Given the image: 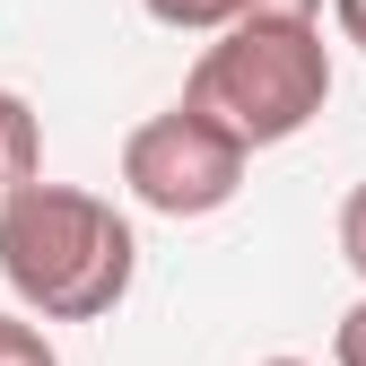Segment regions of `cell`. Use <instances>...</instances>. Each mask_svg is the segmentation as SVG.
Instances as JSON below:
<instances>
[{
	"label": "cell",
	"mask_w": 366,
	"mask_h": 366,
	"mask_svg": "<svg viewBox=\"0 0 366 366\" xmlns=\"http://www.w3.org/2000/svg\"><path fill=\"white\" fill-rule=\"evenodd\" d=\"M131 270H140V236H131V218L105 192L35 174L0 201V280L44 323H97V314H114L131 297Z\"/></svg>",
	"instance_id": "obj_1"
},
{
	"label": "cell",
	"mask_w": 366,
	"mask_h": 366,
	"mask_svg": "<svg viewBox=\"0 0 366 366\" xmlns=\"http://www.w3.org/2000/svg\"><path fill=\"white\" fill-rule=\"evenodd\" d=\"M332 105V44L323 26H227L183 79V114L209 122L218 140L280 149Z\"/></svg>",
	"instance_id": "obj_2"
},
{
	"label": "cell",
	"mask_w": 366,
	"mask_h": 366,
	"mask_svg": "<svg viewBox=\"0 0 366 366\" xmlns=\"http://www.w3.org/2000/svg\"><path fill=\"white\" fill-rule=\"evenodd\" d=\"M122 183L157 218H218L244 192V149L218 140L209 122H192L183 105H166V114H149L122 140Z\"/></svg>",
	"instance_id": "obj_3"
},
{
	"label": "cell",
	"mask_w": 366,
	"mask_h": 366,
	"mask_svg": "<svg viewBox=\"0 0 366 366\" xmlns=\"http://www.w3.org/2000/svg\"><path fill=\"white\" fill-rule=\"evenodd\" d=\"M35 174H44L35 114H26V97H18V87H0V201H9L18 183H35Z\"/></svg>",
	"instance_id": "obj_4"
},
{
	"label": "cell",
	"mask_w": 366,
	"mask_h": 366,
	"mask_svg": "<svg viewBox=\"0 0 366 366\" xmlns=\"http://www.w3.org/2000/svg\"><path fill=\"white\" fill-rule=\"evenodd\" d=\"M140 9L174 35H227L236 26V0H140Z\"/></svg>",
	"instance_id": "obj_5"
},
{
	"label": "cell",
	"mask_w": 366,
	"mask_h": 366,
	"mask_svg": "<svg viewBox=\"0 0 366 366\" xmlns=\"http://www.w3.org/2000/svg\"><path fill=\"white\" fill-rule=\"evenodd\" d=\"M0 366H61L53 340H44L35 323H18V314H0Z\"/></svg>",
	"instance_id": "obj_6"
},
{
	"label": "cell",
	"mask_w": 366,
	"mask_h": 366,
	"mask_svg": "<svg viewBox=\"0 0 366 366\" xmlns=\"http://www.w3.org/2000/svg\"><path fill=\"white\" fill-rule=\"evenodd\" d=\"M323 0H236V26H314Z\"/></svg>",
	"instance_id": "obj_7"
},
{
	"label": "cell",
	"mask_w": 366,
	"mask_h": 366,
	"mask_svg": "<svg viewBox=\"0 0 366 366\" xmlns=\"http://www.w3.org/2000/svg\"><path fill=\"white\" fill-rule=\"evenodd\" d=\"M340 262L366 280V183H349V201H340Z\"/></svg>",
	"instance_id": "obj_8"
},
{
	"label": "cell",
	"mask_w": 366,
	"mask_h": 366,
	"mask_svg": "<svg viewBox=\"0 0 366 366\" xmlns=\"http://www.w3.org/2000/svg\"><path fill=\"white\" fill-rule=\"evenodd\" d=\"M332 366H366V297L340 314V332H332Z\"/></svg>",
	"instance_id": "obj_9"
},
{
	"label": "cell",
	"mask_w": 366,
	"mask_h": 366,
	"mask_svg": "<svg viewBox=\"0 0 366 366\" xmlns=\"http://www.w3.org/2000/svg\"><path fill=\"white\" fill-rule=\"evenodd\" d=\"M332 18H340V35L357 44V53H366V0H332Z\"/></svg>",
	"instance_id": "obj_10"
},
{
	"label": "cell",
	"mask_w": 366,
	"mask_h": 366,
	"mask_svg": "<svg viewBox=\"0 0 366 366\" xmlns=\"http://www.w3.org/2000/svg\"><path fill=\"white\" fill-rule=\"evenodd\" d=\"M262 366H314V357H262Z\"/></svg>",
	"instance_id": "obj_11"
}]
</instances>
